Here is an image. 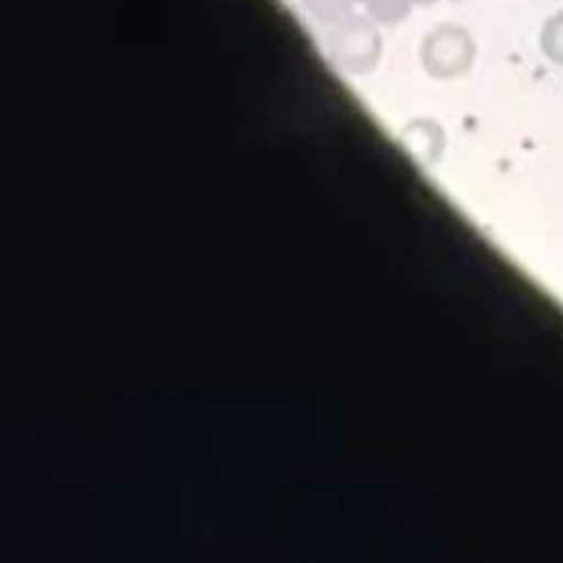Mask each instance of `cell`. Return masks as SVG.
Returning a JSON list of instances; mask_svg holds the SVG:
<instances>
[{"instance_id":"8992f818","label":"cell","mask_w":563,"mask_h":563,"mask_svg":"<svg viewBox=\"0 0 563 563\" xmlns=\"http://www.w3.org/2000/svg\"><path fill=\"white\" fill-rule=\"evenodd\" d=\"M353 3L356 0H303V7L320 16V20H340L346 13H353Z\"/></svg>"},{"instance_id":"6da1fadb","label":"cell","mask_w":563,"mask_h":563,"mask_svg":"<svg viewBox=\"0 0 563 563\" xmlns=\"http://www.w3.org/2000/svg\"><path fill=\"white\" fill-rule=\"evenodd\" d=\"M379 49H383L379 30L363 13H346L333 20L327 33V53L346 73H369L379 59Z\"/></svg>"},{"instance_id":"277c9868","label":"cell","mask_w":563,"mask_h":563,"mask_svg":"<svg viewBox=\"0 0 563 563\" xmlns=\"http://www.w3.org/2000/svg\"><path fill=\"white\" fill-rule=\"evenodd\" d=\"M541 49H544V56H548L551 63L563 66V10L561 13H554V16L544 23V30H541Z\"/></svg>"},{"instance_id":"7a4b0ae2","label":"cell","mask_w":563,"mask_h":563,"mask_svg":"<svg viewBox=\"0 0 563 563\" xmlns=\"http://www.w3.org/2000/svg\"><path fill=\"white\" fill-rule=\"evenodd\" d=\"M475 53L478 49H475L472 33L465 26H455V23L435 26L419 49L426 73L435 79H455V76L468 73L475 63Z\"/></svg>"},{"instance_id":"5b68a950","label":"cell","mask_w":563,"mask_h":563,"mask_svg":"<svg viewBox=\"0 0 563 563\" xmlns=\"http://www.w3.org/2000/svg\"><path fill=\"white\" fill-rule=\"evenodd\" d=\"M363 3L369 7L373 16H379L386 23H396V20H402L409 13L412 3H429V0H363Z\"/></svg>"},{"instance_id":"3957f363","label":"cell","mask_w":563,"mask_h":563,"mask_svg":"<svg viewBox=\"0 0 563 563\" xmlns=\"http://www.w3.org/2000/svg\"><path fill=\"white\" fill-rule=\"evenodd\" d=\"M399 142L419 165H435L445 152V129L432 119H412L399 132Z\"/></svg>"}]
</instances>
